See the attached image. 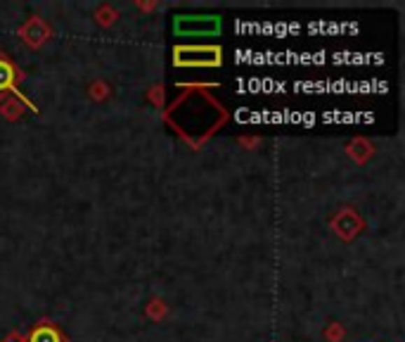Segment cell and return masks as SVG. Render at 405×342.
I'll return each mask as SVG.
<instances>
[{
	"label": "cell",
	"mask_w": 405,
	"mask_h": 342,
	"mask_svg": "<svg viewBox=\"0 0 405 342\" xmlns=\"http://www.w3.org/2000/svg\"><path fill=\"white\" fill-rule=\"evenodd\" d=\"M173 32L178 36H216L220 32V17L213 15H180L173 20Z\"/></svg>",
	"instance_id": "2"
},
{
	"label": "cell",
	"mask_w": 405,
	"mask_h": 342,
	"mask_svg": "<svg viewBox=\"0 0 405 342\" xmlns=\"http://www.w3.org/2000/svg\"><path fill=\"white\" fill-rule=\"evenodd\" d=\"M0 342H27V338H24L22 333H10L5 340H0Z\"/></svg>",
	"instance_id": "5"
},
{
	"label": "cell",
	"mask_w": 405,
	"mask_h": 342,
	"mask_svg": "<svg viewBox=\"0 0 405 342\" xmlns=\"http://www.w3.org/2000/svg\"><path fill=\"white\" fill-rule=\"evenodd\" d=\"M22 71L20 67L10 60V55L0 53V95L12 93V95H20L17 93V83L22 81Z\"/></svg>",
	"instance_id": "4"
},
{
	"label": "cell",
	"mask_w": 405,
	"mask_h": 342,
	"mask_svg": "<svg viewBox=\"0 0 405 342\" xmlns=\"http://www.w3.org/2000/svg\"><path fill=\"white\" fill-rule=\"evenodd\" d=\"M223 50L218 46H176L173 64L176 67H220Z\"/></svg>",
	"instance_id": "1"
},
{
	"label": "cell",
	"mask_w": 405,
	"mask_h": 342,
	"mask_svg": "<svg viewBox=\"0 0 405 342\" xmlns=\"http://www.w3.org/2000/svg\"><path fill=\"white\" fill-rule=\"evenodd\" d=\"M24 338H27V342H69L66 333L57 326V323H52V321L34 323Z\"/></svg>",
	"instance_id": "3"
}]
</instances>
